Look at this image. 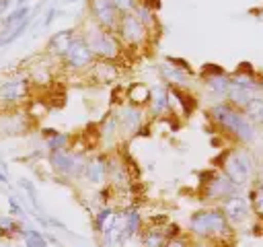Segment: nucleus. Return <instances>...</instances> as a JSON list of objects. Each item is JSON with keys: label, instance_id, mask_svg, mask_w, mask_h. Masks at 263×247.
Here are the masks:
<instances>
[{"label": "nucleus", "instance_id": "1", "mask_svg": "<svg viewBox=\"0 0 263 247\" xmlns=\"http://www.w3.org/2000/svg\"><path fill=\"white\" fill-rule=\"evenodd\" d=\"M210 119L224 130L226 134H230L232 138H236L242 144H249L257 138V130L255 123L247 117V113L234 105H230L228 101H218L210 107Z\"/></svg>", "mask_w": 263, "mask_h": 247}, {"label": "nucleus", "instance_id": "2", "mask_svg": "<svg viewBox=\"0 0 263 247\" xmlns=\"http://www.w3.org/2000/svg\"><path fill=\"white\" fill-rule=\"evenodd\" d=\"M230 222L222 208H203L189 216L187 228L189 235L197 239H210V241H222L230 235Z\"/></svg>", "mask_w": 263, "mask_h": 247}, {"label": "nucleus", "instance_id": "3", "mask_svg": "<svg viewBox=\"0 0 263 247\" xmlns=\"http://www.w3.org/2000/svg\"><path fill=\"white\" fill-rule=\"evenodd\" d=\"M80 35L86 39L95 60H111V62H115L123 54V43L119 41L117 33L109 31V29H103L92 21L84 27V31Z\"/></svg>", "mask_w": 263, "mask_h": 247}, {"label": "nucleus", "instance_id": "4", "mask_svg": "<svg viewBox=\"0 0 263 247\" xmlns=\"http://www.w3.org/2000/svg\"><path fill=\"white\" fill-rule=\"evenodd\" d=\"M31 78L27 72H14L0 80V111L18 109L31 97Z\"/></svg>", "mask_w": 263, "mask_h": 247}, {"label": "nucleus", "instance_id": "5", "mask_svg": "<svg viewBox=\"0 0 263 247\" xmlns=\"http://www.w3.org/2000/svg\"><path fill=\"white\" fill-rule=\"evenodd\" d=\"M86 154L82 150L76 148H62V150H53L49 152L47 161L51 171L62 177V179H82L84 173V165H86Z\"/></svg>", "mask_w": 263, "mask_h": 247}, {"label": "nucleus", "instance_id": "6", "mask_svg": "<svg viewBox=\"0 0 263 247\" xmlns=\"http://www.w3.org/2000/svg\"><path fill=\"white\" fill-rule=\"evenodd\" d=\"M261 95H263V86L251 74L238 72V74L230 76V86H228V97H226L230 105L245 109L251 101H255Z\"/></svg>", "mask_w": 263, "mask_h": 247}, {"label": "nucleus", "instance_id": "7", "mask_svg": "<svg viewBox=\"0 0 263 247\" xmlns=\"http://www.w3.org/2000/svg\"><path fill=\"white\" fill-rule=\"evenodd\" d=\"M222 171L242 189L245 185H249L251 183V177H253V169H255V165H253V156L247 152V150H242V148H238V150H230L228 154H226V158H224V163H222Z\"/></svg>", "mask_w": 263, "mask_h": 247}, {"label": "nucleus", "instance_id": "8", "mask_svg": "<svg viewBox=\"0 0 263 247\" xmlns=\"http://www.w3.org/2000/svg\"><path fill=\"white\" fill-rule=\"evenodd\" d=\"M119 41L123 43V47H142L148 37H150V31L142 25V21L129 12V14H121L119 16V23H117V29H115Z\"/></svg>", "mask_w": 263, "mask_h": 247}, {"label": "nucleus", "instance_id": "9", "mask_svg": "<svg viewBox=\"0 0 263 247\" xmlns=\"http://www.w3.org/2000/svg\"><path fill=\"white\" fill-rule=\"evenodd\" d=\"M92 64H95V56H92L86 39L80 33H76L66 56L62 58V66L70 72H86Z\"/></svg>", "mask_w": 263, "mask_h": 247}, {"label": "nucleus", "instance_id": "10", "mask_svg": "<svg viewBox=\"0 0 263 247\" xmlns=\"http://www.w3.org/2000/svg\"><path fill=\"white\" fill-rule=\"evenodd\" d=\"M240 193V187L224 173H210L208 175V181H203V189H201V196L203 200H210V202H226L228 198Z\"/></svg>", "mask_w": 263, "mask_h": 247}, {"label": "nucleus", "instance_id": "11", "mask_svg": "<svg viewBox=\"0 0 263 247\" xmlns=\"http://www.w3.org/2000/svg\"><path fill=\"white\" fill-rule=\"evenodd\" d=\"M115 113H117V121H119V134L123 138H132V136L142 132V128L146 123L144 107H138V105H132L125 101L117 107Z\"/></svg>", "mask_w": 263, "mask_h": 247}, {"label": "nucleus", "instance_id": "12", "mask_svg": "<svg viewBox=\"0 0 263 247\" xmlns=\"http://www.w3.org/2000/svg\"><path fill=\"white\" fill-rule=\"evenodd\" d=\"M88 14H90L92 23H97L99 27L109 29V31L117 29V23L121 16L111 0H88Z\"/></svg>", "mask_w": 263, "mask_h": 247}, {"label": "nucleus", "instance_id": "13", "mask_svg": "<svg viewBox=\"0 0 263 247\" xmlns=\"http://www.w3.org/2000/svg\"><path fill=\"white\" fill-rule=\"evenodd\" d=\"M148 111L152 117H166L173 111V97L171 89L166 84H154L150 86V101H148Z\"/></svg>", "mask_w": 263, "mask_h": 247}, {"label": "nucleus", "instance_id": "14", "mask_svg": "<svg viewBox=\"0 0 263 247\" xmlns=\"http://www.w3.org/2000/svg\"><path fill=\"white\" fill-rule=\"evenodd\" d=\"M107 173H109V156L92 154L86 158L82 179L90 185H103V183H107Z\"/></svg>", "mask_w": 263, "mask_h": 247}, {"label": "nucleus", "instance_id": "15", "mask_svg": "<svg viewBox=\"0 0 263 247\" xmlns=\"http://www.w3.org/2000/svg\"><path fill=\"white\" fill-rule=\"evenodd\" d=\"M158 74H160L162 84H166L168 89H187L191 82V76H193V72H187L175 64H171L168 60L158 64Z\"/></svg>", "mask_w": 263, "mask_h": 247}, {"label": "nucleus", "instance_id": "16", "mask_svg": "<svg viewBox=\"0 0 263 247\" xmlns=\"http://www.w3.org/2000/svg\"><path fill=\"white\" fill-rule=\"evenodd\" d=\"M222 210H224V214H226V218H228V222H230L232 226H238V224L247 222L249 216H251L249 198H242L240 193L228 198V200L222 204Z\"/></svg>", "mask_w": 263, "mask_h": 247}, {"label": "nucleus", "instance_id": "17", "mask_svg": "<svg viewBox=\"0 0 263 247\" xmlns=\"http://www.w3.org/2000/svg\"><path fill=\"white\" fill-rule=\"evenodd\" d=\"M29 128V115L16 109H2L0 111V134L2 136H16Z\"/></svg>", "mask_w": 263, "mask_h": 247}, {"label": "nucleus", "instance_id": "18", "mask_svg": "<svg viewBox=\"0 0 263 247\" xmlns=\"http://www.w3.org/2000/svg\"><path fill=\"white\" fill-rule=\"evenodd\" d=\"M74 35H76V33H74L72 29H64V31L53 33V35L49 37V41H47L45 56L51 58V60H60V62H62V58L66 56V51H68V47H70Z\"/></svg>", "mask_w": 263, "mask_h": 247}, {"label": "nucleus", "instance_id": "19", "mask_svg": "<svg viewBox=\"0 0 263 247\" xmlns=\"http://www.w3.org/2000/svg\"><path fill=\"white\" fill-rule=\"evenodd\" d=\"M88 72H90L92 80H97L101 84H109L119 78V68L111 60H95V64L88 68Z\"/></svg>", "mask_w": 263, "mask_h": 247}, {"label": "nucleus", "instance_id": "20", "mask_svg": "<svg viewBox=\"0 0 263 247\" xmlns=\"http://www.w3.org/2000/svg\"><path fill=\"white\" fill-rule=\"evenodd\" d=\"M107 181H109L111 187H115V189H125V187L129 185L127 165H125L119 156H109V173H107Z\"/></svg>", "mask_w": 263, "mask_h": 247}, {"label": "nucleus", "instance_id": "21", "mask_svg": "<svg viewBox=\"0 0 263 247\" xmlns=\"http://www.w3.org/2000/svg\"><path fill=\"white\" fill-rule=\"evenodd\" d=\"M121 214V224H123V239H132L142 231V214L136 206H127L123 210H119Z\"/></svg>", "mask_w": 263, "mask_h": 247}, {"label": "nucleus", "instance_id": "22", "mask_svg": "<svg viewBox=\"0 0 263 247\" xmlns=\"http://www.w3.org/2000/svg\"><path fill=\"white\" fill-rule=\"evenodd\" d=\"M119 121H117V113L111 111L103 117L101 128H99V138L103 140V144H113L115 138H119Z\"/></svg>", "mask_w": 263, "mask_h": 247}, {"label": "nucleus", "instance_id": "23", "mask_svg": "<svg viewBox=\"0 0 263 247\" xmlns=\"http://www.w3.org/2000/svg\"><path fill=\"white\" fill-rule=\"evenodd\" d=\"M125 99H127V103H132V105L146 107L148 101H150V86L144 84V82H134V84L127 86Z\"/></svg>", "mask_w": 263, "mask_h": 247}, {"label": "nucleus", "instance_id": "24", "mask_svg": "<svg viewBox=\"0 0 263 247\" xmlns=\"http://www.w3.org/2000/svg\"><path fill=\"white\" fill-rule=\"evenodd\" d=\"M45 134V148L49 152L53 150H62V148H70V134L66 132H58V130H43Z\"/></svg>", "mask_w": 263, "mask_h": 247}, {"label": "nucleus", "instance_id": "25", "mask_svg": "<svg viewBox=\"0 0 263 247\" xmlns=\"http://www.w3.org/2000/svg\"><path fill=\"white\" fill-rule=\"evenodd\" d=\"M29 14H31V6H29V4H25V6H14L12 10H8V12L0 19V31H6V29H10V27L18 25V23L25 21Z\"/></svg>", "mask_w": 263, "mask_h": 247}, {"label": "nucleus", "instance_id": "26", "mask_svg": "<svg viewBox=\"0 0 263 247\" xmlns=\"http://www.w3.org/2000/svg\"><path fill=\"white\" fill-rule=\"evenodd\" d=\"M168 241L164 226H150L142 233V247H164Z\"/></svg>", "mask_w": 263, "mask_h": 247}, {"label": "nucleus", "instance_id": "27", "mask_svg": "<svg viewBox=\"0 0 263 247\" xmlns=\"http://www.w3.org/2000/svg\"><path fill=\"white\" fill-rule=\"evenodd\" d=\"M115 208L113 206H109V204H103L97 212H95V216H92V226H95V231L101 235L111 222H113V218H115Z\"/></svg>", "mask_w": 263, "mask_h": 247}, {"label": "nucleus", "instance_id": "28", "mask_svg": "<svg viewBox=\"0 0 263 247\" xmlns=\"http://www.w3.org/2000/svg\"><path fill=\"white\" fill-rule=\"evenodd\" d=\"M23 226H25V224H23L16 216H12V214H0V237L12 239V237L21 235Z\"/></svg>", "mask_w": 263, "mask_h": 247}, {"label": "nucleus", "instance_id": "29", "mask_svg": "<svg viewBox=\"0 0 263 247\" xmlns=\"http://www.w3.org/2000/svg\"><path fill=\"white\" fill-rule=\"evenodd\" d=\"M134 14L142 21V25H144L150 33H152V31H156L158 21H156V12H154V8H150V6L142 4V2H138V6H136V10H134Z\"/></svg>", "mask_w": 263, "mask_h": 247}, {"label": "nucleus", "instance_id": "30", "mask_svg": "<svg viewBox=\"0 0 263 247\" xmlns=\"http://www.w3.org/2000/svg\"><path fill=\"white\" fill-rule=\"evenodd\" d=\"M21 237H23V241H25V247H47V239H45V235L41 233V231H37V228H33V226H23V231H21Z\"/></svg>", "mask_w": 263, "mask_h": 247}, {"label": "nucleus", "instance_id": "31", "mask_svg": "<svg viewBox=\"0 0 263 247\" xmlns=\"http://www.w3.org/2000/svg\"><path fill=\"white\" fill-rule=\"evenodd\" d=\"M242 111L247 113V117H249L255 126H257V123H263V95L257 97L255 101H251Z\"/></svg>", "mask_w": 263, "mask_h": 247}, {"label": "nucleus", "instance_id": "32", "mask_svg": "<svg viewBox=\"0 0 263 247\" xmlns=\"http://www.w3.org/2000/svg\"><path fill=\"white\" fill-rule=\"evenodd\" d=\"M249 204H251L253 212L263 220V183H257L249 191Z\"/></svg>", "mask_w": 263, "mask_h": 247}, {"label": "nucleus", "instance_id": "33", "mask_svg": "<svg viewBox=\"0 0 263 247\" xmlns=\"http://www.w3.org/2000/svg\"><path fill=\"white\" fill-rule=\"evenodd\" d=\"M18 187H21V189H25V193L29 196V202H31V206H33L35 210H41V206H39V200H37V189H35L33 181H29V179H18Z\"/></svg>", "mask_w": 263, "mask_h": 247}, {"label": "nucleus", "instance_id": "34", "mask_svg": "<svg viewBox=\"0 0 263 247\" xmlns=\"http://www.w3.org/2000/svg\"><path fill=\"white\" fill-rule=\"evenodd\" d=\"M111 2H113V6L117 8L119 14H129L138 6V0H111Z\"/></svg>", "mask_w": 263, "mask_h": 247}, {"label": "nucleus", "instance_id": "35", "mask_svg": "<svg viewBox=\"0 0 263 247\" xmlns=\"http://www.w3.org/2000/svg\"><path fill=\"white\" fill-rule=\"evenodd\" d=\"M6 204H8V214H12V216H16V218L23 216L25 210H23V206L18 204V200H16L14 196H8V198H6Z\"/></svg>", "mask_w": 263, "mask_h": 247}, {"label": "nucleus", "instance_id": "36", "mask_svg": "<svg viewBox=\"0 0 263 247\" xmlns=\"http://www.w3.org/2000/svg\"><path fill=\"white\" fill-rule=\"evenodd\" d=\"M164 247H191V243H189V239H187V237H183V235H177V237L168 239Z\"/></svg>", "mask_w": 263, "mask_h": 247}, {"label": "nucleus", "instance_id": "37", "mask_svg": "<svg viewBox=\"0 0 263 247\" xmlns=\"http://www.w3.org/2000/svg\"><path fill=\"white\" fill-rule=\"evenodd\" d=\"M58 14H60V10H58L55 6H49V10L45 12V19H43V27H49V25L55 21Z\"/></svg>", "mask_w": 263, "mask_h": 247}, {"label": "nucleus", "instance_id": "38", "mask_svg": "<svg viewBox=\"0 0 263 247\" xmlns=\"http://www.w3.org/2000/svg\"><path fill=\"white\" fill-rule=\"evenodd\" d=\"M10 4H12V0H0V16H4L10 10Z\"/></svg>", "mask_w": 263, "mask_h": 247}, {"label": "nucleus", "instance_id": "39", "mask_svg": "<svg viewBox=\"0 0 263 247\" xmlns=\"http://www.w3.org/2000/svg\"><path fill=\"white\" fill-rule=\"evenodd\" d=\"M29 4V0H14V6H25Z\"/></svg>", "mask_w": 263, "mask_h": 247}, {"label": "nucleus", "instance_id": "40", "mask_svg": "<svg viewBox=\"0 0 263 247\" xmlns=\"http://www.w3.org/2000/svg\"><path fill=\"white\" fill-rule=\"evenodd\" d=\"M0 183H8V177H6V173H2V171H0Z\"/></svg>", "mask_w": 263, "mask_h": 247}, {"label": "nucleus", "instance_id": "41", "mask_svg": "<svg viewBox=\"0 0 263 247\" xmlns=\"http://www.w3.org/2000/svg\"><path fill=\"white\" fill-rule=\"evenodd\" d=\"M68 2H76V0H68Z\"/></svg>", "mask_w": 263, "mask_h": 247}, {"label": "nucleus", "instance_id": "42", "mask_svg": "<svg viewBox=\"0 0 263 247\" xmlns=\"http://www.w3.org/2000/svg\"><path fill=\"white\" fill-rule=\"evenodd\" d=\"M261 86H263V78H261Z\"/></svg>", "mask_w": 263, "mask_h": 247}, {"label": "nucleus", "instance_id": "43", "mask_svg": "<svg viewBox=\"0 0 263 247\" xmlns=\"http://www.w3.org/2000/svg\"><path fill=\"white\" fill-rule=\"evenodd\" d=\"M0 49H2V47H0Z\"/></svg>", "mask_w": 263, "mask_h": 247}]
</instances>
